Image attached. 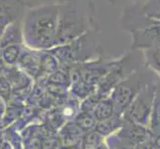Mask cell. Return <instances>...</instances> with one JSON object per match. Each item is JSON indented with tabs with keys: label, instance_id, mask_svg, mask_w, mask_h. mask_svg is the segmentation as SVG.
Wrapping results in <instances>:
<instances>
[{
	"label": "cell",
	"instance_id": "5b68a950",
	"mask_svg": "<svg viewBox=\"0 0 160 149\" xmlns=\"http://www.w3.org/2000/svg\"><path fill=\"white\" fill-rule=\"evenodd\" d=\"M143 64L154 74L160 76V46L150 47L140 50Z\"/></svg>",
	"mask_w": 160,
	"mask_h": 149
},
{
	"label": "cell",
	"instance_id": "8992f818",
	"mask_svg": "<svg viewBox=\"0 0 160 149\" xmlns=\"http://www.w3.org/2000/svg\"><path fill=\"white\" fill-rule=\"evenodd\" d=\"M149 121L151 128L157 133H160V81L157 82L156 85L155 96H154L153 99V106Z\"/></svg>",
	"mask_w": 160,
	"mask_h": 149
},
{
	"label": "cell",
	"instance_id": "7a4b0ae2",
	"mask_svg": "<svg viewBox=\"0 0 160 149\" xmlns=\"http://www.w3.org/2000/svg\"><path fill=\"white\" fill-rule=\"evenodd\" d=\"M157 82H150L138 92L128 107V121L144 125L149 122Z\"/></svg>",
	"mask_w": 160,
	"mask_h": 149
},
{
	"label": "cell",
	"instance_id": "ba28073f",
	"mask_svg": "<svg viewBox=\"0 0 160 149\" xmlns=\"http://www.w3.org/2000/svg\"><path fill=\"white\" fill-rule=\"evenodd\" d=\"M118 124L115 123V119H112V118H108L106 120H103V122L98 126V131L101 133H108V132L112 131L114 128H117Z\"/></svg>",
	"mask_w": 160,
	"mask_h": 149
},
{
	"label": "cell",
	"instance_id": "8fae6325",
	"mask_svg": "<svg viewBox=\"0 0 160 149\" xmlns=\"http://www.w3.org/2000/svg\"><path fill=\"white\" fill-rule=\"evenodd\" d=\"M114 149H131V148H129V147H128V146H118V147H115Z\"/></svg>",
	"mask_w": 160,
	"mask_h": 149
},
{
	"label": "cell",
	"instance_id": "30bf717a",
	"mask_svg": "<svg viewBox=\"0 0 160 149\" xmlns=\"http://www.w3.org/2000/svg\"><path fill=\"white\" fill-rule=\"evenodd\" d=\"M153 147L154 149H160V135H158L155 141L153 142Z\"/></svg>",
	"mask_w": 160,
	"mask_h": 149
},
{
	"label": "cell",
	"instance_id": "9c48e42d",
	"mask_svg": "<svg viewBox=\"0 0 160 149\" xmlns=\"http://www.w3.org/2000/svg\"><path fill=\"white\" fill-rule=\"evenodd\" d=\"M135 149H154V147H153V143L150 141V139H148L144 142L140 143V144L136 145Z\"/></svg>",
	"mask_w": 160,
	"mask_h": 149
},
{
	"label": "cell",
	"instance_id": "277c9868",
	"mask_svg": "<svg viewBox=\"0 0 160 149\" xmlns=\"http://www.w3.org/2000/svg\"><path fill=\"white\" fill-rule=\"evenodd\" d=\"M120 136L128 142V144L138 145L149 139V132L143 125L128 121V124L123 126Z\"/></svg>",
	"mask_w": 160,
	"mask_h": 149
},
{
	"label": "cell",
	"instance_id": "52a82bcc",
	"mask_svg": "<svg viewBox=\"0 0 160 149\" xmlns=\"http://www.w3.org/2000/svg\"><path fill=\"white\" fill-rule=\"evenodd\" d=\"M113 113V104L112 102H102L97 108V117L101 120H106L109 118Z\"/></svg>",
	"mask_w": 160,
	"mask_h": 149
},
{
	"label": "cell",
	"instance_id": "7c38bea8",
	"mask_svg": "<svg viewBox=\"0 0 160 149\" xmlns=\"http://www.w3.org/2000/svg\"><path fill=\"white\" fill-rule=\"evenodd\" d=\"M131 1H133L134 4H139V3H142L144 0H131Z\"/></svg>",
	"mask_w": 160,
	"mask_h": 149
},
{
	"label": "cell",
	"instance_id": "6da1fadb",
	"mask_svg": "<svg viewBox=\"0 0 160 149\" xmlns=\"http://www.w3.org/2000/svg\"><path fill=\"white\" fill-rule=\"evenodd\" d=\"M123 25L133 32L160 23V0H144L126 9L123 16Z\"/></svg>",
	"mask_w": 160,
	"mask_h": 149
},
{
	"label": "cell",
	"instance_id": "3957f363",
	"mask_svg": "<svg viewBox=\"0 0 160 149\" xmlns=\"http://www.w3.org/2000/svg\"><path fill=\"white\" fill-rule=\"evenodd\" d=\"M147 72H141V73H139L138 71H134L130 78H128L125 82H121L118 87H117L113 93L112 104L118 113L122 112L124 109L128 108L130 102H132V99L138 93V92L146 84H148V82H141L142 77Z\"/></svg>",
	"mask_w": 160,
	"mask_h": 149
}]
</instances>
